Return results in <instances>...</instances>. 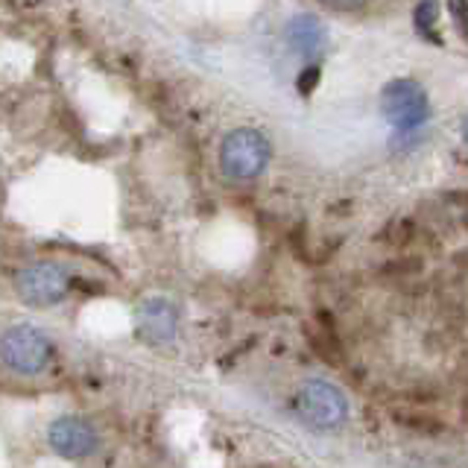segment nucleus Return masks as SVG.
Instances as JSON below:
<instances>
[{
    "label": "nucleus",
    "instance_id": "obj_13",
    "mask_svg": "<svg viewBox=\"0 0 468 468\" xmlns=\"http://www.w3.org/2000/svg\"><path fill=\"white\" fill-rule=\"evenodd\" d=\"M463 138H465V144H468V117H465V123H463Z\"/></svg>",
    "mask_w": 468,
    "mask_h": 468
},
{
    "label": "nucleus",
    "instance_id": "obj_7",
    "mask_svg": "<svg viewBox=\"0 0 468 468\" xmlns=\"http://www.w3.org/2000/svg\"><path fill=\"white\" fill-rule=\"evenodd\" d=\"M138 322L146 340L153 343H167L176 334V307L167 299H150L141 304Z\"/></svg>",
    "mask_w": 468,
    "mask_h": 468
},
{
    "label": "nucleus",
    "instance_id": "obj_2",
    "mask_svg": "<svg viewBox=\"0 0 468 468\" xmlns=\"http://www.w3.org/2000/svg\"><path fill=\"white\" fill-rule=\"evenodd\" d=\"M270 161V141L255 129H234L223 141L219 165L231 179H255Z\"/></svg>",
    "mask_w": 468,
    "mask_h": 468
},
{
    "label": "nucleus",
    "instance_id": "obj_10",
    "mask_svg": "<svg viewBox=\"0 0 468 468\" xmlns=\"http://www.w3.org/2000/svg\"><path fill=\"white\" fill-rule=\"evenodd\" d=\"M451 15L457 21V29L468 38V0H451Z\"/></svg>",
    "mask_w": 468,
    "mask_h": 468
},
{
    "label": "nucleus",
    "instance_id": "obj_4",
    "mask_svg": "<svg viewBox=\"0 0 468 468\" xmlns=\"http://www.w3.org/2000/svg\"><path fill=\"white\" fill-rule=\"evenodd\" d=\"M50 343L38 328L18 325L9 328L0 336V360H4L9 369L21 372V375H36L41 372L50 360Z\"/></svg>",
    "mask_w": 468,
    "mask_h": 468
},
{
    "label": "nucleus",
    "instance_id": "obj_5",
    "mask_svg": "<svg viewBox=\"0 0 468 468\" xmlns=\"http://www.w3.org/2000/svg\"><path fill=\"white\" fill-rule=\"evenodd\" d=\"M15 287H18V296L27 304H56L65 299L68 292V275L62 267L56 263H33V267L21 270V275L15 278Z\"/></svg>",
    "mask_w": 468,
    "mask_h": 468
},
{
    "label": "nucleus",
    "instance_id": "obj_6",
    "mask_svg": "<svg viewBox=\"0 0 468 468\" xmlns=\"http://www.w3.org/2000/svg\"><path fill=\"white\" fill-rule=\"evenodd\" d=\"M50 445L62 457H85L97 448V433L80 419H58L50 424Z\"/></svg>",
    "mask_w": 468,
    "mask_h": 468
},
{
    "label": "nucleus",
    "instance_id": "obj_1",
    "mask_svg": "<svg viewBox=\"0 0 468 468\" xmlns=\"http://www.w3.org/2000/svg\"><path fill=\"white\" fill-rule=\"evenodd\" d=\"M296 413L316 431H336L348 419V404L336 387L325 384V380H311L296 395Z\"/></svg>",
    "mask_w": 468,
    "mask_h": 468
},
{
    "label": "nucleus",
    "instance_id": "obj_9",
    "mask_svg": "<svg viewBox=\"0 0 468 468\" xmlns=\"http://www.w3.org/2000/svg\"><path fill=\"white\" fill-rule=\"evenodd\" d=\"M436 18H439L436 0H421V4L416 6V12H413V21H416V27H419V33H421V36H428V38H433V41H436V36H433Z\"/></svg>",
    "mask_w": 468,
    "mask_h": 468
},
{
    "label": "nucleus",
    "instance_id": "obj_11",
    "mask_svg": "<svg viewBox=\"0 0 468 468\" xmlns=\"http://www.w3.org/2000/svg\"><path fill=\"white\" fill-rule=\"evenodd\" d=\"M304 73H307V77L302 80V91H304V94H311V88H314V82L319 80V68H307Z\"/></svg>",
    "mask_w": 468,
    "mask_h": 468
},
{
    "label": "nucleus",
    "instance_id": "obj_3",
    "mask_svg": "<svg viewBox=\"0 0 468 468\" xmlns=\"http://www.w3.org/2000/svg\"><path fill=\"white\" fill-rule=\"evenodd\" d=\"M380 109L395 129L410 132L431 117V100L416 80H392L380 94Z\"/></svg>",
    "mask_w": 468,
    "mask_h": 468
},
{
    "label": "nucleus",
    "instance_id": "obj_8",
    "mask_svg": "<svg viewBox=\"0 0 468 468\" xmlns=\"http://www.w3.org/2000/svg\"><path fill=\"white\" fill-rule=\"evenodd\" d=\"M287 41L299 53L311 56V53H319L322 48H325L328 36H325V27H322L319 18H314V15H299V18H292L287 27Z\"/></svg>",
    "mask_w": 468,
    "mask_h": 468
},
{
    "label": "nucleus",
    "instance_id": "obj_12",
    "mask_svg": "<svg viewBox=\"0 0 468 468\" xmlns=\"http://www.w3.org/2000/svg\"><path fill=\"white\" fill-rule=\"evenodd\" d=\"M328 6H334V9H357V6H363L366 0H325Z\"/></svg>",
    "mask_w": 468,
    "mask_h": 468
}]
</instances>
